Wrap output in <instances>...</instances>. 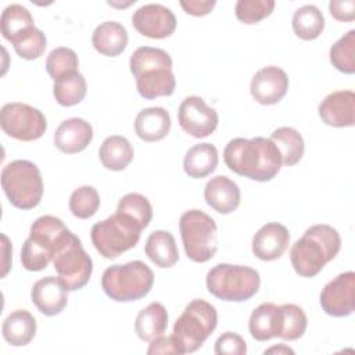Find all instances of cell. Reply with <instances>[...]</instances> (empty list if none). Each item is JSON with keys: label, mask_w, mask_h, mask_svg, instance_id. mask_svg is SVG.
<instances>
[{"label": "cell", "mask_w": 355, "mask_h": 355, "mask_svg": "<svg viewBox=\"0 0 355 355\" xmlns=\"http://www.w3.org/2000/svg\"><path fill=\"white\" fill-rule=\"evenodd\" d=\"M223 159L230 171L257 182L272 180L282 168L277 147L261 136L232 139L223 150Z\"/></svg>", "instance_id": "1"}, {"label": "cell", "mask_w": 355, "mask_h": 355, "mask_svg": "<svg viewBox=\"0 0 355 355\" xmlns=\"http://www.w3.org/2000/svg\"><path fill=\"white\" fill-rule=\"evenodd\" d=\"M341 248L338 232L324 223H318L305 230L290 250V261L297 275L316 276L327 262L336 258Z\"/></svg>", "instance_id": "2"}, {"label": "cell", "mask_w": 355, "mask_h": 355, "mask_svg": "<svg viewBox=\"0 0 355 355\" xmlns=\"http://www.w3.org/2000/svg\"><path fill=\"white\" fill-rule=\"evenodd\" d=\"M129 67L143 98L153 100L171 96L175 92L176 79L172 72V58L165 50L150 46L139 47L130 55Z\"/></svg>", "instance_id": "3"}, {"label": "cell", "mask_w": 355, "mask_h": 355, "mask_svg": "<svg viewBox=\"0 0 355 355\" xmlns=\"http://www.w3.org/2000/svg\"><path fill=\"white\" fill-rule=\"evenodd\" d=\"M73 236L60 218L43 215L37 218L22 244L21 262L26 270L39 272L47 268L55 252Z\"/></svg>", "instance_id": "4"}, {"label": "cell", "mask_w": 355, "mask_h": 355, "mask_svg": "<svg viewBox=\"0 0 355 355\" xmlns=\"http://www.w3.org/2000/svg\"><path fill=\"white\" fill-rule=\"evenodd\" d=\"M154 284V273L141 261L108 266L101 276V288L116 302H130L146 297Z\"/></svg>", "instance_id": "5"}, {"label": "cell", "mask_w": 355, "mask_h": 355, "mask_svg": "<svg viewBox=\"0 0 355 355\" xmlns=\"http://www.w3.org/2000/svg\"><path fill=\"white\" fill-rule=\"evenodd\" d=\"M141 230L143 226L135 218L116 211L107 219L93 225L90 239L100 255L114 259L139 243Z\"/></svg>", "instance_id": "6"}, {"label": "cell", "mask_w": 355, "mask_h": 355, "mask_svg": "<svg viewBox=\"0 0 355 355\" xmlns=\"http://www.w3.org/2000/svg\"><path fill=\"white\" fill-rule=\"evenodd\" d=\"M207 290L223 301L241 302L252 298L261 286L259 273L250 266L218 263L207 273Z\"/></svg>", "instance_id": "7"}, {"label": "cell", "mask_w": 355, "mask_h": 355, "mask_svg": "<svg viewBox=\"0 0 355 355\" xmlns=\"http://www.w3.org/2000/svg\"><path fill=\"white\" fill-rule=\"evenodd\" d=\"M216 308L201 298H196L187 304L183 313L176 319L172 336L178 341L180 352L190 354L201 348L216 329Z\"/></svg>", "instance_id": "8"}, {"label": "cell", "mask_w": 355, "mask_h": 355, "mask_svg": "<svg viewBox=\"0 0 355 355\" xmlns=\"http://www.w3.org/2000/svg\"><path fill=\"white\" fill-rule=\"evenodd\" d=\"M1 187L11 205L19 209L35 208L43 196L40 171L28 159H15L3 168Z\"/></svg>", "instance_id": "9"}, {"label": "cell", "mask_w": 355, "mask_h": 355, "mask_svg": "<svg viewBox=\"0 0 355 355\" xmlns=\"http://www.w3.org/2000/svg\"><path fill=\"white\" fill-rule=\"evenodd\" d=\"M179 230L186 255L194 262H207L218 251V227L208 214L189 209L179 219Z\"/></svg>", "instance_id": "10"}, {"label": "cell", "mask_w": 355, "mask_h": 355, "mask_svg": "<svg viewBox=\"0 0 355 355\" xmlns=\"http://www.w3.org/2000/svg\"><path fill=\"white\" fill-rule=\"evenodd\" d=\"M53 265L58 279L68 291H76L85 287L93 272V261L75 234L55 252Z\"/></svg>", "instance_id": "11"}, {"label": "cell", "mask_w": 355, "mask_h": 355, "mask_svg": "<svg viewBox=\"0 0 355 355\" xmlns=\"http://www.w3.org/2000/svg\"><path fill=\"white\" fill-rule=\"evenodd\" d=\"M3 132L22 141H33L42 137L47 129L43 112L25 103H7L0 111Z\"/></svg>", "instance_id": "12"}, {"label": "cell", "mask_w": 355, "mask_h": 355, "mask_svg": "<svg viewBox=\"0 0 355 355\" xmlns=\"http://www.w3.org/2000/svg\"><path fill=\"white\" fill-rule=\"evenodd\" d=\"M178 121L186 133L201 139L215 132L219 116L200 96H189L179 105Z\"/></svg>", "instance_id": "13"}, {"label": "cell", "mask_w": 355, "mask_h": 355, "mask_svg": "<svg viewBox=\"0 0 355 355\" xmlns=\"http://www.w3.org/2000/svg\"><path fill=\"white\" fill-rule=\"evenodd\" d=\"M322 309L334 318L349 316L355 308V273H340L330 280L319 297Z\"/></svg>", "instance_id": "14"}, {"label": "cell", "mask_w": 355, "mask_h": 355, "mask_svg": "<svg viewBox=\"0 0 355 355\" xmlns=\"http://www.w3.org/2000/svg\"><path fill=\"white\" fill-rule=\"evenodd\" d=\"M132 24L135 29L151 39H165L171 36L176 29V17L171 8L150 3L139 7L132 15Z\"/></svg>", "instance_id": "15"}, {"label": "cell", "mask_w": 355, "mask_h": 355, "mask_svg": "<svg viewBox=\"0 0 355 355\" xmlns=\"http://www.w3.org/2000/svg\"><path fill=\"white\" fill-rule=\"evenodd\" d=\"M288 90L287 73L275 65L257 71L251 79L250 92L252 98L263 105L277 104Z\"/></svg>", "instance_id": "16"}, {"label": "cell", "mask_w": 355, "mask_h": 355, "mask_svg": "<svg viewBox=\"0 0 355 355\" xmlns=\"http://www.w3.org/2000/svg\"><path fill=\"white\" fill-rule=\"evenodd\" d=\"M322 122L334 128L354 126L355 123V93L337 90L327 94L319 104Z\"/></svg>", "instance_id": "17"}, {"label": "cell", "mask_w": 355, "mask_h": 355, "mask_svg": "<svg viewBox=\"0 0 355 355\" xmlns=\"http://www.w3.org/2000/svg\"><path fill=\"white\" fill-rule=\"evenodd\" d=\"M31 300L43 315L55 316L68 304V290L58 276H46L33 284Z\"/></svg>", "instance_id": "18"}, {"label": "cell", "mask_w": 355, "mask_h": 355, "mask_svg": "<svg viewBox=\"0 0 355 355\" xmlns=\"http://www.w3.org/2000/svg\"><path fill=\"white\" fill-rule=\"evenodd\" d=\"M290 243L287 227L277 222L263 225L252 237V252L262 261H275L280 258Z\"/></svg>", "instance_id": "19"}, {"label": "cell", "mask_w": 355, "mask_h": 355, "mask_svg": "<svg viewBox=\"0 0 355 355\" xmlns=\"http://www.w3.org/2000/svg\"><path fill=\"white\" fill-rule=\"evenodd\" d=\"M93 139V128L83 118H68L62 121L54 133L55 147L65 154L83 151Z\"/></svg>", "instance_id": "20"}, {"label": "cell", "mask_w": 355, "mask_h": 355, "mask_svg": "<svg viewBox=\"0 0 355 355\" xmlns=\"http://www.w3.org/2000/svg\"><path fill=\"white\" fill-rule=\"evenodd\" d=\"M204 198L207 204L216 212L227 215L237 209L241 198L237 183L223 175L211 178L204 189Z\"/></svg>", "instance_id": "21"}, {"label": "cell", "mask_w": 355, "mask_h": 355, "mask_svg": "<svg viewBox=\"0 0 355 355\" xmlns=\"http://www.w3.org/2000/svg\"><path fill=\"white\" fill-rule=\"evenodd\" d=\"M308 319L304 309L295 304H283L276 306L273 320V334L283 340L294 341L304 336Z\"/></svg>", "instance_id": "22"}, {"label": "cell", "mask_w": 355, "mask_h": 355, "mask_svg": "<svg viewBox=\"0 0 355 355\" xmlns=\"http://www.w3.org/2000/svg\"><path fill=\"white\" fill-rule=\"evenodd\" d=\"M171 129V115L162 107L141 110L135 119V132L144 141L162 140Z\"/></svg>", "instance_id": "23"}, {"label": "cell", "mask_w": 355, "mask_h": 355, "mask_svg": "<svg viewBox=\"0 0 355 355\" xmlns=\"http://www.w3.org/2000/svg\"><path fill=\"white\" fill-rule=\"evenodd\" d=\"M128 31L116 21H105L96 26L92 35L93 47L103 55L116 57L128 46Z\"/></svg>", "instance_id": "24"}, {"label": "cell", "mask_w": 355, "mask_h": 355, "mask_svg": "<svg viewBox=\"0 0 355 355\" xmlns=\"http://www.w3.org/2000/svg\"><path fill=\"white\" fill-rule=\"evenodd\" d=\"M1 333L8 344L24 347L29 344L36 334V320L29 311L17 309L4 319Z\"/></svg>", "instance_id": "25"}, {"label": "cell", "mask_w": 355, "mask_h": 355, "mask_svg": "<svg viewBox=\"0 0 355 355\" xmlns=\"http://www.w3.org/2000/svg\"><path fill=\"white\" fill-rule=\"evenodd\" d=\"M218 161L216 147L211 143H200L187 150L183 159V169L190 178L201 179L216 169Z\"/></svg>", "instance_id": "26"}, {"label": "cell", "mask_w": 355, "mask_h": 355, "mask_svg": "<svg viewBox=\"0 0 355 355\" xmlns=\"http://www.w3.org/2000/svg\"><path fill=\"white\" fill-rule=\"evenodd\" d=\"M144 252L158 268H172L179 261L175 237L166 230L153 232L146 240Z\"/></svg>", "instance_id": "27"}, {"label": "cell", "mask_w": 355, "mask_h": 355, "mask_svg": "<svg viewBox=\"0 0 355 355\" xmlns=\"http://www.w3.org/2000/svg\"><path fill=\"white\" fill-rule=\"evenodd\" d=\"M168 327V312L161 302H151L143 308L135 320V331L143 341L162 336Z\"/></svg>", "instance_id": "28"}, {"label": "cell", "mask_w": 355, "mask_h": 355, "mask_svg": "<svg viewBox=\"0 0 355 355\" xmlns=\"http://www.w3.org/2000/svg\"><path fill=\"white\" fill-rule=\"evenodd\" d=\"M133 147L129 140L119 135L104 139L98 150V158L104 168L110 171H123L133 159Z\"/></svg>", "instance_id": "29"}, {"label": "cell", "mask_w": 355, "mask_h": 355, "mask_svg": "<svg viewBox=\"0 0 355 355\" xmlns=\"http://www.w3.org/2000/svg\"><path fill=\"white\" fill-rule=\"evenodd\" d=\"M270 140L275 143V146L280 153L282 165L293 166L301 161L304 155L305 144L298 130L290 126L277 128L270 135Z\"/></svg>", "instance_id": "30"}, {"label": "cell", "mask_w": 355, "mask_h": 355, "mask_svg": "<svg viewBox=\"0 0 355 355\" xmlns=\"http://www.w3.org/2000/svg\"><path fill=\"white\" fill-rule=\"evenodd\" d=\"M0 24L3 37L11 43L35 26L31 11L21 4L7 6L1 12Z\"/></svg>", "instance_id": "31"}, {"label": "cell", "mask_w": 355, "mask_h": 355, "mask_svg": "<svg viewBox=\"0 0 355 355\" xmlns=\"http://www.w3.org/2000/svg\"><path fill=\"white\" fill-rule=\"evenodd\" d=\"M293 31L302 40L316 39L324 28V17L313 4H305L295 10L293 15Z\"/></svg>", "instance_id": "32"}, {"label": "cell", "mask_w": 355, "mask_h": 355, "mask_svg": "<svg viewBox=\"0 0 355 355\" xmlns=\"http://www.w3.org/2000/svg\"><path fill=\"white\" fill-rule=\"evenodd\" d=\"M87 92V85L83 75L76 71L54 80L53 94L55 101L62 107H71L79 104Z\"/></svg>", "instance_id": "33"}, {"label": "cell", "mask_w": 355, "mask_h": 355, "mask_svg": "<svg viewBox=\"0 0 355 355\" xmlns=\"http://www.w3.org/2000/svg\"><path fill=\"white\" fill-rule=\"evenodd\" d=\"M330 62L343 73L355 72V29L348 31L330 47Z\"/></svg>", "instance_id": "34"}, {"label": "cell", "mask_w": 355, "mask_h": 355, "mask_svg": "<svg viewBox=\"0 0 355 355\" xmlns=\"http://www.w3.org/2000/svg\"><path fill=\"white\" fill-rule=\"evenodd\" d=\"M276 306L273 302H263L258 305L248 320V330L252 338L258 341H266L275 337L273 334V320Z\"/></svg>", "instance_id": "35"}, {"label": "cell", "mask_w": 355, "mask_h": 355, "mask_svg": "<svg viewBox=\"0 0 355 355\" xmlns=\"http://www.w3.org/2000/svg\"><path fill=\"white\" fill-rule=\"evenodd\" d=\"M100 207V196L93 186H80L69 197V211L79 219L92 218Z\"/></svg>", "instance_id": "36"}, {"label": "cell", "mask_w": 355, "mask_h": 355, "mask_svg": "<svg viewBox=\"0 0 355 355\" xmlns=\"http://www.w3.org/2000/svg\"><path fill=\"white\" fill-rule=\"evenodd\" d=\"M78 67V55L69 47H57L51 50L46 60V71L53 80H57L68 73L76 72Z\"/></svg>", "instance_id": "37"}, {"label": "cell", "mask_w": 355, "mask_h": 355, "mask_svg": "<svg viewBox=\"0 0 355 355\" xmlns=\"http://www.w3.org/2000/svg\"><path fill=\"white\" fill-rule=\"evenodd\" d=\"M118 212H123L135 218L143 229H146L153 218V207L147 197L139 193H128L125 194L116 207Z\"/></svg>", "instance_id": "38"}, {"label": "cell", "mask_w": 355, "mask_h": 355, "mask_svg": "<svg viewBox=\"0 0 355 355\" xmlns=\"http://www.w3.org/2000/svg\"><path fill=\"white\" fill-rule=\"evenodd\" d=\"M12 46L15 53L21 58L35 60L43 55L47 46V39H46V35L39 28L33 26L29 31H26L22 36H19L12 43Z\"/></svg>", "instance_id": "39"}, {"label": "cell", "mask_w": 355, "mask_h": 355, "mask_svg": "<svg viewBox=\"0 0 355 355\" xmlns=\"http://www.w3.org/2000/svg\"><path fill=\"white\" fill-rule=\"evenodd\" d=\"M273 8V0H239L234 6V12L239 21L251 25L269 17Z\"/></svg>", "instance_id": "40"}, {"label": "cell", "mask_w": 355, "mask_h": 355, "mask_svg": "<svg viewBox=\"0 0 355 355\" xmlns=\"http://www.w3.org/2000/svg\"><path fill=\"white\" fill-rule=\"evenodd\" d=\"M214 351L216 355H245L247 343L240 334L226 331L218 337Z\"/></svg>", "instance_id": "41"}, {"label": "cell", "mask_w": 355, "mask_h": 355, "mask_svg": "<svg viewBox=\"0 0 355 355\" xmlns=\"http://www.w3.org/2000/svg\"><path fill=\"white\" fill-rule=\"evenodd\" d=\"M329 10L337 21L351 22L355 19V1L354 0H331Z\"/></svg>", "instance_id": "42"}, {"label": "cell", "mask_w": 355, "mask_h": 355, "mask_svg": "<svg viewBox=\"0 0 355 355\" xmlns=\"http://www.w3.org/2000/svg\"><path fill=\"white\" fill-rule=\"evenodd\" d=\"M147 354L148 355H155V354H179V355H182L179 344L173 336H158L154 340H151Z\"/></svg>", "instance_id": "43"}, {"label": "cell", "mask_w": 355, "mask_h": 355, "mask_svg": "<svg viewBox=\"0 0 355 355\" xmlns=\"http://www.w3.org/2000/svg\"><path fill=\"white\" fill-rule=\"evenodd\" d=\"M215 0H180L182 8L194 17L207 15L211 12V10L215 7Z\"/></svg>", "instance_id": "44"}, {"label": "cell", "mask_w": 355, "mask_h": 355, "mask_svg": "<svg viewBox=\"0 0 355 355\" xmlns=\"http://www.w3.org/2000/svg\"><path fill=\"white\" fill-rule=\"evenodd\" d=\"M1 240H3V270H1V277H4L7 275V272L10 270L11 266V261L8 259L11 255V244L10 240L6 234H1Z\"/></svg>", "instance_id": "45"}, {"label": "cell", "mask_w": 355, "mask_h": 355, "mask_svg": "<svg viewBox=\"0 0 355 355\" xmlns=\"http://www.w3.org/2000/svg\"><path fill=\"white\" fill-rule=\"evenodd\" d=\"M263 354H294V349H291L290 347L284 345V344H279V345H275V347H270L268 349H265Z\"/></svg>", "instance_id": "46"}]
</instances>
